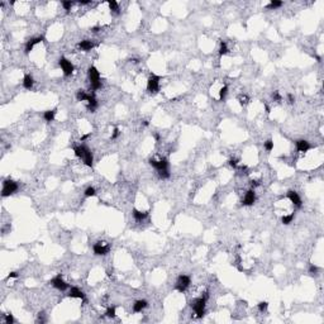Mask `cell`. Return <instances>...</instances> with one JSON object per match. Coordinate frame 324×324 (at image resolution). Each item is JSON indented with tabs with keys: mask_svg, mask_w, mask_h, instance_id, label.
Segmentation results:
<instances>
[{
	"mask_svg": "<svg viewBox=\"0 0 324 324\" xmlns=\"http://www.w3.org/2000/svg\"><path fill=\"white\" fill-rule=\"evenodd\" d=\"M219 53L223 56V55H225V53H228V47H227V43H225V42H220V48H219Z\"/></svg>",
	"mask_w": 324,
	"mask_h": 324,
	"instance_id": "obj_31",
	"label": "cell"
},
{
	"mask_svg": "<svg viewBox=\"0 0 324 324\" xmlns=\"http://www.w3.org/2000/svg\"><path fill=\"white\" fill-rule=\"evenodd\" d=\"M8 277H9V279H17V277H18V273H17V272H10Z\"/></svg>",
	"mask_w": 324,
	"mask_h": 324,
	"instance_id": "obj_42",
	"label": "cell"
},
{
	"mask_svg": "<svg viewBox=\"0 0 324 324\" xmlns=\"http://www.w3.org/2000/svg\"><path fill=\"white\" fill-rule=\"evenodd\" d=\"M108 5H109V9L114 13H119V5L115 0H109L108 2Z\"/></svg>",
	"mask_w": 324,
	"mask_h": 324,
	"instance_id": "obj_24",
	"label": "cell"
},
{
	"mask_svg": "<svg viewBox=\"0 0 324 324\" xmlns=\"http://www.w3.org/2000/svg\"><path fill=\"white\" fill-rule=\"evenodd\" d=\"M146 306H147V301L146 300H137L134 304H133V312L134 313H141Z\"/></svg>",
	"mask_w": 324,
	"mask_h": 324,
	"instance_id": "obj_16",
	"label": "cell"
},
{
	"mask_svg": "<svg viewBox=\"0 0 324 324\" xmlns=\"http://www.w3.org/2000/svg\"><path fill=\"white\" fill-rule=\"evenodd\" d=\"M85 151H86V146H84V144H80V146H77L74 148V152H75V156L76 157H79V158H82L84 157V154H85Z\"/></svg>",
	"mask_w": 324,
	"mask_h": 324,
	"instance_id": "obj_20",
	"label": "cell"
},
{
	"mask_svg": "<svg viewBox=\"0 0 324 324\" xmlns=\"http://www.w3.org/2000/svg\"><path fill=\"white\" fill-rule=\"evenodd\" d=\"M158 175H160V177L161 179H168L170 177V171L168 170H161V171H158Z\"/></svg>",
	"mask_w": 324,
	"mask_h": 324,
	"instance_id": "obj_32",
	"label": "cell"
},
{
	"mask_svg": "<svg viewBox=\"0 0 324 324\" xmlns=\"http://www.w3.org/2000/svg\"><path fill=\"white\" fill-rule=\"evenodd\" d=\"M267 306H269V304H267L266 301H261L258 304V309H260V312H265L267 310Z\"/></svg>",
	"mask_w": 324,
	"mask_h": 324,
	"instance_id": "obj_33",
	"label": "cell"
},
{
	"mask_svg": "<svg viewBox=\"0 0 324 324\" xmlns=\"http://www.w3.org/2000/svg\"><path fill=\"white\" fill-rule=\"evenodd\" d=\"M89 77H90V84H91V89L94 91L101 88V81H100V74L98 71V68L91 66L89 68Z\"/></svg>",
	"mask_w": 324,
	"mask_h": 324,
	"instance_id": "obj_2",
	"label": "cell"
},
{
	"mask_svg": "<svg viewBox=\"0 0 324 324\" xmlns=\"http://www.w3.org/2000/svg\"><path fill=\"white\" fill-rule=\"evenodd\" d=\"M263 147H265V150L267 152H271L273 150V141L272 139H267L266 142L263 143Z\"/></svg>",
	"mask_w": 324,
	"mask_h": 324,
	"instance_id": "obj_28",
	"label": "cell"
},
{
	"mask_svg": "<svg viewBox=\"0 0 324 324\" xmlns=\"http://www.w3.org/2000/svg\"><path fill=\"white\" fill-rule=\"evenodd\" d=\"M154 139H156V141H158V139H160V136L157 134V133H156V134H154Z\"/></svg>",
	"mask_w": 324,
	"mask_h": 324,
	"instance_id": "obj_45",
	"label": "cell"
},
{
	"mask_svg": "<svg viewBox=\"0 0 324 324\" xmlns=\"http://www.w3.org/2000/svg\"><path fill=\"white\" fill-rule=\"evenodd\" d=\"M94 253L98 256H104V255H108L109 251H110V246L107 244L105 242H98L94 244Z\"/></svg>",
	"mask_w": 324,
	"mask_h": 324,
	"instance_id": "obj_8",
	"label": "cell"
},
{
	"mask_svg": "<svg viewBox=\"0 0 324 324\" xmlns=\"http://www.w3.org/2000/svg\"><path fill=\"white\" fill-rule=\"evenodd\" d=\"M5 323L6 324H13L14 323V318H13L12 314H6L5 315Z\"/></svg>",
	"mask_w": 324,
	"mask_h": 324,
	"instance_id": "obj_34",
	"label": "cell"
},
{
	"mask_svg": "<svg viewBox=\"0 0 324 324\" xmlns=\"http://www.w3.org/2000/svg\"><path fill=\"white\" fill-rule=\"evenodd\" d=\"M82 161H84V164H85L88 167H91L94 164V157H93V153H91V151L86 147V151H85V154H84V157H82Z\"/></svg>",
	"mask_w": 324,
	"mask_h": 324,
	"instance_id": "obj_14",
	"label": "cell"
},
{
	"mask_svg": "<svg viewBox=\"0 0 324 324\" xmlns=\"http://www.w3.org/2000/svg\"><path fill=\"white\" fill-rule=\"evenodd\" d=\"M34 85V80L31 75H25L24 79H23V86L27 89V90H31Z\"/></svg>",
	"mask_w": 324,
	"mask_h": 324,
	"instance_id": "obj_18",
	"label": "cell"
},
{
	"mask_svg": "<svg viewBox=\"0 0 324 324\" xmlns=\"http://www.w3.org/2000/svg\"><path fill=\"white\" fill-rule=\"evenodd\" d=\"M45 38L43 37H36V38H32V39H29L27 42V45H25V53H29L33 48H34V46L36 45H38V43H41L42 41H43Z\"/></svg>",
	"mask_w": 324,
	"mask_h": 324,
	"instance_id": "obj_13",
	"label": "cell"
},
{
	"mask_svg": "<svg viewBox=\"0 0 324 324\" xmlns=\"http://www.w3.org/2000/svg\"><path fill=\"white\" fill-rule=\"evenodd\" d=\"M239 103H241V105H246V104L248 103V96L247 95L241 96V98H239Z\"/></svg>",
	"mask_w": 324,
	"mask_h": 324,
	"instance_id": "obj_37",
	"label": "cell"
},
{
	"mask_svg": "<svg viewBox=\"0 0 324 324\" xmlns=\"http://www.w3.org/2000/svg\"><path fill=\"white\" fill-rule=\"evenodd\" d=\"M147 215H148L147 212H141V210H137V209L133 210V217H134V219L137 222H142L143 219L147 218Z\"/></svg>",
	"mask_w": 324,
	"mask_h": 324,
	"instance_id": "obj_19",
	"label": "cell"
},
{
	"mask_svg": "<svg viewBox=\"0 0 324 324\" xmlns=\"http://www.w3.org/2000/svg\"><path fill=\"white\" fill-rule=\"evenodd\" d=\"M79 47L81 48L82 51H91L94 48V43L91 41H89V39H85V41H81L80 43H79Z\"/></svg>",
	"mask_w": 324,
	"mask_h": 324,
	"instance_id": "obj_17",
	"label": "cell"
},
{
	"mask_svg": "<svg viewBox=\"0 0 324 324\" xmlns=\"http://www.w3.org/2000/svg\"><path fill=\"white\" fill-rule=\"evenodd\" d=\"M190 284H191V279H190L187 275H181L177 279V283H176V290L180 291V293H184L190 286Z\"/></svg>",
	"mask_w": 324,
	"mask_h": 324,
	"instance_id": "obj_4",
	"label": "cell"
},
{
	"mask_svg": "<svg viewBox=\"0 0 324 324\" xmlns=\"http://www.w3.org/2000/svg\"><path fill=\"white\" fill-rule=\"evenodd\" d=\"M272 98H273V100H275V101H281V100H283V96H281V95L277 93V91H275V93L272 94Z\"/></svg>",
	"mask_w": 324,
	"mask_h": 324,
	"instance_id": "obj_36",
	"label": "cell"
},
{
	"mask_svg": "<svg viewBox=\"0 0 324 324\" xmlns=\"http://www.w3.org/2000/svg\"><path fill=\"white\" fill-rule=\"evenodd\" d=\"M89 98H90V94H86L84 90H79L76 94V99L79 101H88Z\"/></svg>",
	"mask_w": 324,
	"mask_h": 324,
	"instance_id": "obj_22",
	"label": "cell"
},
{
	"mask_svg": "<svg viewBox=\"0 0 324 324\" xmlns=\"http://www.w3.org/2000/svg\"><path fill=\"white\" fill-rule=\"evenodd\" d=\"M72 2H62V6L65 8V10H70L71 9V6H72Z\"/></svg>",
	"mask_w": 324,
	"mask_h": 324,
	"instance_id": "obj_35",
	"label": "cell"
},
{
	"mask_svg": "<svg viewBox=\"0 0 324 324\" xmlns=\"http://www.w3.org/2000/svg\"><path fill=\"white\" fill-rule=\"evenodd\" d=\"M287 198H289V200H290L296 208H300L301 207V199H300V196H299V194L296 191H293V190H290V191L287 193Z\"/></svg>",
	"mask_w": 324,
	"mask_h": 324,
	"instance_id": "obj_12",
	"label": "cell"
},
{
	"mask_svg": "<svg viewBox=\"0 0 324 324\" xmlns=\"http://www.w3.org/2000/svg\"><path fill=\"white\" fill-rule=\"evenodd\" d=\"M150 164L152 167H154L157 171H161V170H168V161L166 158H161L160 161H156V160H150Z\"/></svg>",
	"mask_w": 324,
	"mask_h": 324,
	"instance_id": "obj_9",
	"label": "cell"
},
{
	"mask_svg": "<svg viewBox=\"0 0 324 324\" xmlns=\"http://www.w3.org/2000/svg\"><path fill=\"white\" fill-rule=\"evenodd\" d=\"M55 115H56V110H47V111H45L43 118H45L46 122L50 123V122H53Z\"/></svg>",
	"mask_w": 324,
	"mask_h": 324,
	"instance_id": "obj_23",
	"label": "cell"
},
{
	"mask_svg": "<svg viewBox=\"0 0 324 324\" xmlns=\"http://www.w3.org/2000/svg\"><path fill=\"white\" fill-rule=\"evenodd\" d=\"M79 3H80L81 5H88V4H90L91 2H90V0H82V2H79Z\"/></svg>",
	"mask_w": 324,
	"mask_h": 324,
	"instance_id": "obj_43",
	"label": "cell"
},
{
	"mask_svg": "<svg viewBox=\"0 0 324 324\" xmlns=\"http://www.w3.org/2000/svg\"><path fill=\"white\" fill-rule=\"evenodd\" d=\"M86 103H88V109L90 111H94L96 109V107H98V101H96V99L94 98V95H90V98L88 99Z\"/></svg>",
	"mask_w": 324,
	"mask_h": 324,
	"instance_id": "obj_21",
	"label": "cell"
},
{
	"mask_svg": "<svg viewBox=\"0 0 324 324\" xmlns=\"http://www.w3.org/2000/svg\"><path fill=\"white\" fill-rule=\"evenodd\" d=\"M18 190V184L13 180H5L3 182V190H2V196L5 198V196H9L12 194H14Z\"/></svg>",
	"mask_w": 324,
	"mask_h": 324,
	"instance_id": "obj_3",
	"label": "cell"
},
{
	"mask_svg": "<svg viewBox=\"0 0 324 324\" xmlns=\"http://www.w3.org/2000/svg\"><path fill=\"white\" fill-rule=\"evenodd\" d=\"M287 100H289V103H290V104H293V103L295 101L294 95H293V94H287Z\"/></svg>",
	"mask_w": 324,
	"mask_h": 324,
	"instance_id": "obj_41",
	"label": "cell"
},
{
	"mask_svg": "<svg viewBox=\"0 0 324 324\" xmlns=\"http://www.w3.org/2000/svg\"><path fill=\"white\" fill-rule=\"evenodd\" d=\"M160 89V76L156 75H151L148 81H147V90L151 94H156Z\"/></svg>",
	"mask_w": 324,
	"mask_h": 324,
	"instance_id": "obj_5",
	"label": "cell"
},
{
	"mask_svg": "<svg viewBox=\"0 0 324 324\" xmlns=\"http://www.w3.org/2000/svg\"><path fill=\"white\" fill-rule=\"evenodd\" d=\"M50 284H51L53 287L57 289V290H60V291H65V290H67V289L70 287L68 284L61 277V275H57V276H56L55 279H52V280L50 281Z\"/></svg>",
	"mask_w": 324,
	"mask_h": 324,
	"instance_id": "obj_7",
	"label": "cell"
},
{
	"mask_svg": "<svg viewBox=\"0 0 324 324\" xmlns=\"http://www.w3.org/2000/svg\"><path fill=\"white\" fill-rule=\"evenodd\" d=\"M96 195V190L94 189V187H88L86 190H85V196L86 198H90V196H95Z\"/></svg>",
	"mask_w": 324,
	"mask_h": 324,
	"instance_id": "obj_30",
	"label": "cell"
},
{
	"mask_svg": "<svg viewBox=\"0 0 324 324\" xmlns=\"http://www.w3.org/2000/svg\"><path fill=\"white\" fill-rule=\"evenodd\" d=\"M309 271H310V273H316V272H318V267L314 266V265H312V266H310V269H309Z\"/></svg>",
	"mask_w": 324,
	"mask_h": 324,
	"instance_id": "obj_40",
	"label": "cell"
},
{
	"mask_svg": "<svg viewBox=\"0 0 324 324\" xmlns=\"http://www.w3.org/2000/svg\"><path fill=\"white\" fill-rule=\"evenodd\" d=\"M119 134H121L119 129L118 128H114V131H113V134H111V139H117L119 137Z\"/></svg>",
	"mask_w": 324,
	"mask_h": 324,
	"instance_id": "obj_38",
	"label": "cell"
},
{
	"mask_svg": "<svg viewBox=\"0 0 324 324\" xmlns=\"http://www.w3.org/2000/svg\"><path fill=\"white\" fill-rule=\"evenodd\" d=\"M99 29H100V27H93L91 28V31L93 32H99Z\"/></svg>",
	"mask_w": 324,
	"mask_h": 324,
	"instance_id": "obj_44",
	"label": "cell"
},
{
	"mask_svg": "<svg viewBox=\"0 0 324 324\" xmlns=\"http://www.w3.org/2000/svg\"><path fill=\"white\" fill-rule=\"evenodd\" d=\"M207 300H208V294H205L204 296H200L198 299H195L193 303H191V306H193V310L196 315V318H203L204 314H205V304H207Z\"/></svg>",
	"mask_w": 324,
	"mask_h": 324,
	"instance_id": "obj_1",
	"label": "cell"
},
{
	"mask_svg": "<svg viewBox=\"0 0 324 324\" xmlns=\"http://www.w3.org/2000/svg\"><path fill=\"white\" fill-rule=\"evenodd\" d=\"M293 219H294V214L291 213V214H289V215H286V214H284L283 217H281V222H283V224H290L291 222H293Z\"/></svg>",
	"mask_w": 324,
	"mask_h": 324,
	"instance_id": "obj_25",
	"label": "cell"
},
{
	"mask_svg": "<svg viewBox=\"0 0 324 324\" xmlns=\"http://www.w3.org/2000/svg\"><path fill=\"white\" fill-rule=\"evenodd\" d=\"M68 298H74V299H81L84 303H86V296L80 289L77 287H71L68 291Z\"/></svg>",
	"mask_w": 324,
	"mask_h": 324,
	"instance_id": "obj_11",
	"label": "cell"
},
{
	"mask_svg": "<svg viewBox=\"0 0 324 324\" xmlns=\"http://www.w3.org/2000/svg\"><path fill=\"white\" fill-rule=\"evenodd\" d=\"M229 165L233 167V168H237V165H238V160H236V158H230L229 160Z\"/></svg>",
	"mask_w": 324,
	"mask_h": 324,
	"instance_id": "obj_39",
	"label": "cell"
},
{
	"mask_svg": "<svg viewBox=\"0 0 324 324\" xmlns=\"http://www.w3.org/2000/svg\"><path fill=\"white\" fill-rule=\"evenodd\" d=\"M58 63H60V66H61L62 71H63V75H65L66 77L72 75V72H74V70H75V68H74V65H72V63L70 62L67 58L61 57L60 61H58Z\"/></svg>",
	"mask_w": 324,
	"mask_h": 324,
	"instance_id": "obj_6",
	"label": "cell"
},
{
	"mask_svg": "<svg viewBox=\"0 0 324 324\" xmlns=\"http://www.w3.org/2000/svg\"><path fill=\"white\" fill-rule=\"evenodd\" d=\"M296 150L299 152H308L310 150V144H309L308 141H304V139H300L296 142Z\"/></svg>",
	"mask_w": 324,
	"mask_h": 324,
	"instance_id": "obj_15",
	"label": "cell"
},
{
	"mask_svg": "<svg viewBox=\"0 0 324 324\" xmlns=\"http://www.w3.org/2000/svg\"><path fill=\"white\" fill-rule=\"evenodd\" d=\"M143 124L147 127V125H148V122H147V121H143Z\"/></svg>",
	"mask_w": 324,
	"mask_h": 324,
	"instance_id": "obj_46",
	"label": "cell"
},
{
	"mask_svg": "<svg viewBox=\"0 0 324 324\" xmlns=\"http://www.w3.org/2000/svg\"><path fill=\"white\" fill-rule=\"evenodd\" d=\"M256 201V193L255 190H248L247 193H246L244 198L242 200V204L246 207H250V205H253V203Z\"/></svg>",
	"mask_w": 324,
	"mask_h": 324,
	"instance_id": "obj_10",
	"label": "cell"
},
{
	"mask_svg": "<svg viewBox=\"0 0 324 324\" xmlns=\"http://www.w3.org/2000/svg\"><path fill=\"white\" fill-rule=\"evenodd\" d=\"M105 315L108 316V318H115V306H110L107 309V312H105Z\"/></svg>",
	"mask_w": 324,
	"mask_h": 324,
	"instance_id": "obj_29",
	"label": "cell"
},
{
	"mask_svg": "<svg viewBox=\"0 0 324 324\" xmlns=\"http://www.w3.org/2000/svg\"><path fill=\"white\" fill-rule=\"evenodd\" d=\"M281 5H283V2H279V0H272V2L266 6V8L272 10V9H277V8H280Z\"/></svg>",
	"mask_w": 324,
	"mask_h": 324,
	"instance_id": "obj_26",
	"label": "cell"
},
{
	"mask_svg": "<svg viewBox=\"0 0 324 324\" xmlns=\"http://www.w3.org/2000/svg\"><path fill=\"white\" fill-rule=\"evenodd\" d=\"M227 93H228V88L227 85H223L220 89H219V100H224L225 96H227Z\"/></svg>",
	"mask_w": 324,
	"mask_h": 324,
	"instance_id": "obj_27",
	"label": "cell"
}]
</instances>
